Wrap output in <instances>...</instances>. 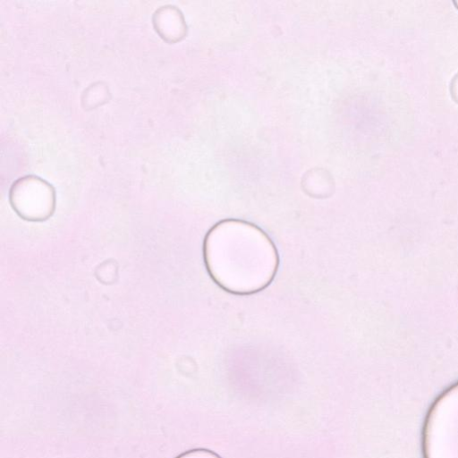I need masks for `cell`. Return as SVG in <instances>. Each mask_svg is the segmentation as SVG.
<instances>
[{
    "instance_id": "obj_1",
    "label": "cell",
    "mask_w": 458,
    "mask_h": 458,
    "mask_svg": "<svg viewBox=\"0 0 458 458\" xmlns=\"http://www.w3.org/2000/svg\"><path fill=\"white\" fill-rule=\"evenodd\" d=\"M204 259L212 278L236 293L259 291L274 277L277 256L269 238L242 221L216 225L204 242Z\"/></svg>"
},
{
    "instance_id": "obj_2",
    "label": "cell",
    "mask_w": 458,
    "mask_h": 458,
    "mask_svg": "<svg viewBox=\"0 0 458 458\" xmlns=\"http://www.w3.org/2000/svg\"><path fill=\"white\" fill-rule=\"evenodd\" d=\"M9 200L20 217L32 222L48 219L55 208L54 188L36 176L17 180L10 189Z\"/></svg>"
},
{
    "instance_id": "obj_3",
    "label": "cell",
    "mask_w": 458,
    "mask_h": 458,
    "mask_svg": "<svg viewBox=\"0 0 458 458\" xmlns=\"http://www.w3.org/2000/svg\"><path fill=\"white\" fill-rule=\"evenodd\" d=\"M178 458H218L207 451H191L181 455Z\"/></svg>"
},
{
    "instance_id": "obj_4",
    "label": "cell",
    "mask_w": 458,
    "mask_h": 458,
    "mask_svg": "<svg viewBox=\"0 0 458 458\" xmlns=\"http://www.w3.org/2000/svg\"><path fill=\"white\" fill-rule=\"evenodd\" d=\"M450 94L453 99L458 103V72L453 77L450 82Z\"/></svg>"
},
{
    "instance_id": "obj_5",
    "label": "cell",
    "mask_w": 458,
    "mask_h": 458,
    "mask_svg": "<svg viewBox=\"0 0 458 458\" xmlns=\"http://www.w3.org/2000/svg\"><path fill=\"white\" fill-rule=\"evenodd\" d=\"M454 4L456 5V7L458 8V1H454Z\"/></svg>"
}]
</instances>
